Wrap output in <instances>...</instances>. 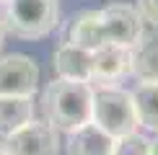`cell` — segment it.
Returning a JSON list of instances; mask_svg holds the SVG:
<instances>
[{"mask_svg": "<svg viewBox=\"0 0 158 155\" xmlns=\"http://www.w3.org/2000/svg\"><path fill=\"white\" fill-rule=\"evenodd\" d=\"M91 96H94L91 83L55 78L42 93L44 121L57 132H75L78 127L91 121Z\"/></svg>", "mask_w": 158, "mask_h": 155, "instance_id": "cell-1", "label": "cell"}, {"mask_svg": "<svg viewBox=\"0 0 158 155\" xmlns=\"http://www.w3.org/2000/svg\"><path fill=\"white\" fill-rule=\"evenodd\" d=\"M0 23L18 39H42L60 23L57 0H0Z\"/></svg>", "mask_w": 158, "mask_h": 155, "instance_id": "cell-2", "label": "cell"}, {"mask_svg": "<svg viewBox=\"0 0 158 155\" xmlns=\"http://www.w3.org/2000/svg\"><path fill=\"white\" fill-rule=\"evenodd\" d=\"M91 121L101 127L111 137H124L130 132H137V114L132 93L119 85H91Z\"/></svg>", "mask_w": 158, "mask_h": 155, "instance_id": "cell-3", "label": "cell"}, {"mask_svg": "<svg viewBox=\"0 0 158 155\" xmlns=\"http://www.w3.org/2000/svg\"><path fill=\"white\" fill-rule=\"evenodd\" d=\"M5 155H57L60 153V132L47 121L31 119L29 124L10 132L3 142Z\"/></svg>", "mask_w": 158, "mask_h": 155, "instance_id": "cell-4", "label": "cell"}, {"mask_svg": "<svg viewBox=\"0 0 158 155\" xmlns=\"http://www.w3.org/2000/svg\"><path fill=\"white\" fill-rule=\"evenodd\" d=\"M39 83V67L29 54L0 57V96H34Z\"/></svg>", "mask_w": 158, "mask_h": 155, "instance_id": "cell-5", "label": "cell"}, {"mask_svg": "<svg viewBox=\"0 0 158 155\" xmlns=\"http://www.w3.org/2000/svg\"><path fill=\"white\" fill-rule=\"evenodd\" d=\"M104 21V34L109 44H119V47H132L143 34V18L135 5L127 3H111L101 10Z\"/></svg>", "mask_w": 158, "mask_h": 155, "instance_id": "cell-6", "label": "cell"}, {"mask_svg": "<svg viewBox=\"0 0 158 155\" xmlns=\"http://www.w3.org/2000/svg\"><path fill=\"white\" fill-rule=\"evenodd\" d=\"M130 73V49L119 44H101L91 52V83L96 85H117Z\"/></svg>", "mask_w": 158, "mask_h": 155, "instance_id": "cell-7", "label": "cell"}, {"mask_svg": "<svg viewBox=\"0 0 158 155\" xmlns=\"http://www.w3.org/2000/svg\"><path fill=\"white\" fill-rule=\"evenodd\" d=\"M130 49V75L137 83H158V31H143Z\"/></svg>", "mask_w": 158, "mask_h": 155, "instance_id": "cell-8", "label": "cell"}, {"mask_svg": "<svg viewBox=\"0 0 158 155\" xmlns=\"http://www.w3.org/2000/svg\"><path fill=\"white\" fill-rule=\"evenodd\" d=\"M52 67H55L57 78H62V80L91 83V52L65 42V44H60V47L55 49Z\"/></svg>", "mask_w": 158, "mask_h": 155, "instance_id": "cell-9", "label": "cell"}, {"mask_svg": "<svg viewBox=\"0 0 158 155\" xmlns=\"http://www.w3.org/2000/svg\"><path fill=\"white\" fill-rule=\"evenodd\" d=\"M68 42L75 44V47L88 49V52L106 44L101 10H81L78 16H73V21L68 26Z\"/></svg>", "mask_w": 158, "mask_h": 155, "instance_id": "cell-10", "label": "cell"}, {"mask_svg": "<svg viewBox=\"0 0 158 155\" xmlns=\"http://www.w3.org/2000/svg\"><path fill=\"white\" fill-rule=\"evenodd\" d=\"M114 150V137L106 134L94 121L78 127L68 134V153L70 155H111Z\"/></svg>", "mask_w": 158, "mask_h": 155, "instance_id": "cell-11", "label": "cell"}, {"mask_svg": "<svg viewBox=\"0 0 158 155\" xmlns=\"http://www.w3.org/2000/svg\"><path fill=\"white\" fill-rule=\"evenodd\" d=\"M34 119V101L29 96H0V134L8 137Z\"/></svg>", "mask_w": 158, "mask_h": 155, "instance_id": "cell-12", "label": "cell"}, {"mask_svg": "<svg viewBox=\"0 0 158 155\" xmlns=\"http://www.w3.org/2000/svg\"><path fill=\"white\" fill-rule=\"evenodd\" d=\"M132 103H135L137 124L158 134V83H140L132 90Z\"/></svg>", "mask_w": 158, "mask_h": 155, "instance_id": "cell-13", "label": "cell"}, {"mask_svg": "<svg viewBox=\"0 0 158 155\" xmlns=\"http://www.w3.org/2000/svg\"><path fill=\"white\" fill-rule=\"evenodd\" d=\"M111 155H150V140L140 132H130L114 140Z\"/></svg>", "mask_w": 158, "mask_h": 155, "instance_id": "cell-14", "label": "cell"}, {"mask_svg": "<svg viewBox=\"0 0 158 155\" xmlns=\"http://www.w3.org/2000/svg\"><path fill=\"white\" fill-rule=\"evenodd\" d=\"M137 13H140L143 21H148L150 26L158 29V0H137Z\"/></svg>", "mask_w": 158, "mask_h": 155, "instance_id": "cell-15", "label": "cell"}, {"mask_svg": "<svg viewBox=\"0 0 158 155\" xmlns=\"http://www.w3.org/2000/svg\"><path fill=\"white\" fill-rule=\"evenodd\" d=\"M150 155H158V134L156 140H150Z\"/></svg>", "mask_w": 158, "mask_h": 155, "instance_id": "cell-16", "label": "cell"}, {"mask_svg": "<svg viewBox=\"0 0 158 155\" xmlns=\"http://www.w3.org/2000/svg\"><path fill=\"white\" fill-rule=\"evenodd\" d=\"M3 39H5V29H3V23H0V47H3Z\"/></svg>", "mask_w": 158, "mask_h": 155, "instance_id": "cell-17", "label": "cell"}, {"mask_svg": "<svg viewBox=\"0 0 158 155\" xmlns=\"http://www.w3.org/2000/svg\"><path fill=\"white\" fill-rule=\"evenodd\" d=\"M0 155H5V150H3V142H0Z\"/></svg>", "mask_w": 158, "mask_h": 155, "instance_id": "cell-18", "label": "cell"}]
</instances>
